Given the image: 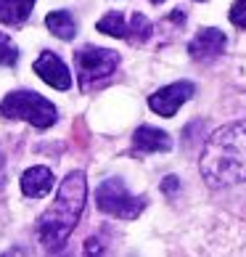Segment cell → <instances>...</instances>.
<instances>
[{
  "label": "cell",
  "mask_w": 246,
  "mask_h": 257,
  "mask_svg": "<svg viewBox=\"0 0 246 257\" xmlns=\"http://www.w3.org/2000/svg\"><path fill=\"white\" fill-rule=\"evenodd\" d=\"M230 22L238 30H246V0H235L230 6Z\"/></svg>",
  "instance_id": "2e32d148"
},
{
  "label": "cell",
  "mask_w": 246,
  "mask_h": 257,
  "mask_svg": "<svg viewBox=\"0 0 246 257\" xmlns=\"http://www.w3.org/2000/svg\"><path fill=\"white\" fill-rule=\"evenodd\" d=\"M45 27L61 40H74V35H77V24L69 11H51L45 16Z\"/></svg>",
  "instance_id": "7c38bea8"
},
{
  "label": "cell",
  "mask_w": 246,
  "mask_h": 257,
  "mask_svg": "<svg viewBox=\"0 0 246 257\" xmlns=\"http://www.w3.org/2000/svg\"><path fill=\"white\" fill-rule=\"evenodd\" d=\"M177 186H180V180H177L175 175H169V178H164V183H162V188H164L167 194H172V191H175Z\"/></svg>",
  "instance_id": "e0dca14e"
},
{
  "label": "cell",
  "mask_w": 246,
  "mask_h": 257,
  "mask_svg": "<svg viewBox=\"0 0 246 257\" xmlns=\"http://www.w3.org/2000/svg\"><path fill=\"white\" fill-rule=\"evenodd\" d=\"M204 180L212 188H228L246 180V122H230L214 130L198 159Z\"/></svg>",
  "instance_id": "6da1fadb"
},
{
  "label": "cell",
  "mask_w": 246,
  "mask_h": 257,
  "mask_svg": "<svg viewBox=\"0 0 246 257\" xmlns=\"http://www.w3.org/2000/svg\"><path fill=\"white\" fill-rule=\"evenodd\" d=\"M19 61V48L14 45V40L8 35L0 32V64H6V66H11Z\"/></svg>",
  "instance_id": "9a60e30c"
},
{
  "label": "cell",
  "mask_w": 246,
  "mask_h": 257,
  "mask_svg": "<svg viewBox=\"0 0 246 257\" xmlns=\"http://www.w3.org/2000/svg\"><path fill=\"white\" fill-rule=\"evenodd\" d=\"M32 69L37 72V77L43 82H48L56 90H69L72 88V74L66 69V64L56 56L53 51H43V56H37Z\"/></svg>",
  "instance_id": "52a82bcc"
},
{
  "label": "cell",
  "mask_w": 246,
  "mask_h": 257,
  "mask_svg": "<svg viewBox=\"0 0 246 257\" xmlns=\"http://www.w3.org/2000/svg\"><path fill=\"white\" fill-rule=\"evenodd\" d=\"M96 204H98L101 212L117 217V220H135V217L146 209V199L132 196L119 178H109L98 186Z\"/></svg>",
  "instance_id": "277c9868"
},
{
  "label": "cell",
  "mask_w": 246,
  "mask_h": 257,
  "mask_svg": "<svg viewBox=\"0 0 246 257\" xmlns=\"http://www.w3.org/2000/svg\"><path fill=\"white\" fill-rule=\"evenodd\" d=\"M225 45H228V40H225V35L220 30L204 27V30L188 43V53H191L193 61H214L217 56L225 51Z\"/></svg>",
  "instance_id": "ba28073f"
},
{
  "label": "cell",
  "mask_w": 246,
  "mask_h": 257,
  "mask_svg": "<svg viewBox=\"0 0 246 257\" xmlns=\"http://www.w3.org/2000/svg\"><path fill=\"white\" fill-rule=\"evenodd\" d=\"M0 114H3L6 119H24L30 122L32 127L37 130H45L56 125V119H59V111L56 106L43 98L40 93L35 90H14L8 93V96L0 101Z\"/></svg>",
  "instance_id": "3957f363"
},
{
  "label": "cell",
  "mask_w": 246,
  "mask_h": 257,
  "mask_svg": "<svg viewBox=\"0 0 246 257\" xmlns=\"http://www.w3.org/2000/svg\"><path fill=\"white\" fill-rule=\"evenodd\" d=\"M74 64L80 72V85L90 88L93 82L106 80L114 74V69L119 66V53L109 51V48H96V45H85L74 53Z\"/></svg>",
  "instance_id": "5b68a950"
},
{
  "label": "cell",
  "mask_w": 246,
  "mask_h": 257,
  "mask_svg": "<svg viewBox=\"0 0 246 257\" xmlns=\"http://www.w3.org/2000/svg\"><path fill=\"white\" fill-rule=\"evenodd\" d=\"M96 27H98V32H103V35L127 40V19H125V14H119V11H109Z\"/></svg>",
  "instance_id": "4fadbf2b"
},
{
  "label": "cell",
  "mask_w": 246,
  "mask_h": 257,
  "mask_svg": "<svg viewBox=\"0 0 246 257\" xmlns=\"http://www.w3.org/2000/svg\"><path fill=\"white\" fill-rule=\"evenodd\" d=\"M35 0H0V24L19 27L30 19Z\"/></svg>",
  "instance_id": "8fae6325"
},
{
  "label": "cell",
  "mask_w": 246,
  "mask_h": 257,
  "mask_svg": "<svg viewBox=\"0 0 246 257\" xmlns=\"http://www.w3.org/2000/svg\"><path fill=\"white\" fill-rule=\"evenodd\" d=\"M151 3H164V0H151Z\"/></svg>",
  "instance_id": "ac0fdd59"
},
{
  "label": "cell",
  "mask_w": 246,
  "mask_h": 257,
  "mask_svg": "<svg viewBox=\"0 0 246 257\" xmlns=\"http://www.w3.org/2000/svg\"><path fill=\"white\" fill-rule=\"evenodd\" d=\"M85 199H88V178L80 170H74V173H69L61 180L53 204L40 217V231H37V236H40V244L48 252H59L66 244V239L74 231V225L82 217Z\"/></svg>",
  "instance_id": "7a4b0ae2"
},
{
  "label": "cell",
  "mask_w": 246,
  "mask_h": 257,
  "mask_svg": "<svg viewBox=\"0 0 246 257\" xmlns=\"http://www.w3.org/2000/svg\"><path fill=\"white\" fill-rule=\"evenodd\" d=\"M132 146H135L138 154H159V151L172 149V138H169V133L159 130V127L143 125V127L135 130V136H132Z\"/></svg>",
  "instance_id": "9c48e42d"
},
{
  "label": "cell",
  "mask_w": 246,
  "mask_h": 257,
  "mask_svg": "<svg viewBox=\"0 0 246 257\" xmlns=\"http://www.w3.org/2000/svg\"><path fill=\"white\" fill-rule=\"evenodd\" d=\"M193 93H196L193 82H172V85L159 88L154 96H148V106H151V111H156L159 117H175L177 109H180Z\"/></svg>",
  "instance_id": "8992f818"
},
{
  "label": "cell",
  "mask_w": 246,
  "mask_h": 257,
  "mask_svg": "<svg viewBox=\"0 0 246 257\" xmlns=\"http://www.w3.org/2000/svg\"><path fill=\"white\" fill-rule=\"evenodd\" d=\"M53 173L48 167H30V170H24V175H22V191L24 196H30V199H40L45 196L53 188Z\"/></svg>",
  "instance_id": "30bf717a"
},
{
  "label": "cell",
  "mask_w": 246,
  "mask_h": 257,
  "mask_svg": "<svg viewBox=\"0 0 246 257\" xmlns=\"http://www.w3.org/2000/svg\"><path fill=\"white\" fill-rule=\"evenodd\" d=\"M151 32H154V27H151V22L143 16V14H132L130 22H127V40L130 43H146Z\"/></svg>",
  "instance_id": "5bb4252c"
}]
</instances>
